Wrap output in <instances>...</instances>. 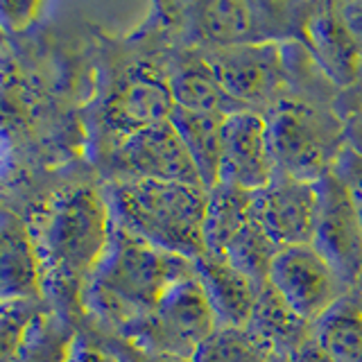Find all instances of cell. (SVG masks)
Segmentation results:
<instances>
[{"label": "cell", "mask_w": 362, "mask_h": 362, "mask_svg": "<svg viewBox=\"0 0 362 362\" xmlns=\"http://www.w3.org/2000/svg\"><path fill=\"white\" fill-rule=\"evenodd\" d=\"M272 351L247 326H218L204 339L192 362H265Z\"/></svg>", "instance_id": "cb8c5ba5"}, {"label": "cell", "mask_w": 362, "mask_h": 362, "mask_svg": "<svg viewBox=\"0 0 362 362\" xmlns=\"http://www.w3.org/2000/svg\"><path fill=\"white\" fill-rule=\"evenodd\" d=\"M75 339L71 320L45 303L30 324L14 362H68Z\"/></svg>", "instance_id": "7402d4cb"}, {"label": "cell", "mask_w": 362, "mask_h": 362, "mask_svg": "<svg viewBox=\"0 0 362 362\" xmlns=\"http://www.w3.org/2000/svg\"><path fill=\"white\" fill-rule=\"evenodd\" d=\"M224 118L220 113H202V111H186L177 109L170 116L181 141L197 168L202 186L211 190L218 186L220 177V161H222V129Z\"/></svg>", "instance_id": "d6986e66"}, {"label": "cell", "mask_w": 362, "mask_h": 362, "mask_svg": "<svg viewBox=\"0 0 362 362\" xmlns=\"http://www.w3.org/2000/svg\"><path fill=\"white\" fill-rule=\"evenodd\" d=\"M197 281L206 294L218 326H247L258 299V290L252 279L238 272L222 256L202 254L195 260Z\"/></svg>", "instance_id": "2e32d148"}, {"label": "cell", "mask_w": 362, "mask_h": 362, "mask_svg": "<svg viewBox=\"0 0 362 362\" xmlns=\"http://www.w3.org/2000/svg\"><path fill=\"white\" fill-rule=\"evenodd\" d=\"M39 9L37 3H0V30H23L37 18Z\"/></svg>", "instance_id": "4316f807"}, {"label": "cell", "mask_w": 362, "mask_h": 362, "mask_svg": "<svg viewBox=\"0 0 362 362\" xmlns=\"http://www.w3.org/2000/svg\"><path fill=\"white\" fill-rule=\"evenodd\" d=\"M105 197L113 222L163 252L197 260L206 254L209 190L170 181H111Z\"/></svg>", "instance_id": "3957f363"}, {"label": "cell", "mask_w": 362, "mask_h": 362, "mask_svg": "<svg viewBox=\"0 0 362 362\" xmlns=\"http://www.w3.org/2000/svg\"><path fill=\"white\" fill-rule=\"evenodd\" d=\"M265 362H294L292 354H272Z\"/></svg>", "instance_id": "1f68e13d"}, {"label": "cell", "mask_w": 362, "mask_h": 362, "mask_svg": "<svg viewBox=\"0 0 362 362\" xmlns=\"http://www.w3.org/2000/svg\"><path fill=\"white\" fill-rule=\"evenodd\" d=\"M279 252L281 249L272 243L263 226L256 222V218H252L226 243L220 256L238 272H243L247 279H252L256 286H265Z\"/></svg>", "instance_id": "603a6c76"}, {"label": "cell", "mask_w": 362, "mask_h": 362, "mask_svg": "<svg viewBox=\"0 0 362 362\" xmlns=\"http://www.w3.org/2000/svg\"><path fill=\"white\" fill-rule=\"evenodd\" d=\"M45 301H9L0 303V362H14L34 317Z\"/></svg>", "instance_id": "d4e9b609"}, {"label": "cell", "mask_w": 362, "mask_h": 362, "mask_svg": "<svg viewBox=\"0 0 362 362\" xmlns=\"http://www.w3.org/2000/svg\"><path fill=\"white\" fill-rule=\"evenodd\" d=\"M247 328L274 351V354H297L313 337V324L294 313L269 281L258 290L254 313Z\"/></svg>", "instance_id": "ac0fdd59"}, {"label": "cell", "mask_w": 362, "mask_h": 362, "mask_svg": "<svg viewBox=\"0 0 362 362\" xmlns=\"http://www.w3.org/2000/svg\"><path fill=\"white\" fill-rule=\"evenodd\" d=\"M310 245L349 290L362 283V220L344 179L335 170L317 181V215Z\"/></svg>", "instance_id": "8992f818"}, {"label": "cell", "mask_w": 362, "mask_h": 362, "mask_svg": "<svg viewBox=\"0 0 362 362\" xmlns=\"http://www.w3.org/2000/svg\"><path fill=\"white\" fill-rule=\"evenodd\" d=\"M175 100L168 77L147 66H136L124 73L102 105V129L109 147L158 122L170 120Z\"/></svg>", "instance_id": "30bf717a"}, {"label": "cell", "mask_w": 362, "mask_h": 362, "mask_svg": "<svg viewBox=\"0 0 362 362\" xmlns=\"http://www.w3.org/2000/svg\"><path fill=\"white\" fill-rule=\"evenodd\" d=\"M195 276V260L163 252L113 222L107 252L82 292V310L120 337Z\"/></svg>", "instance_id": "7a4b0ae2"}, {"label": "cell", "mask_w": 362, "mask_h": 362, "mask_svg": "<svg viewBox=\"0 0 362 362\" xmlns=\"http://www.w3.org/2000/svg\"><path fill=\"white\" fill-rule=\"evenodd\" d=\"M30 231L39 256L43 301L68 320L73 310H82V292L109 247V202L90 186L59 190L34 215Z\"/></svg>", "instance_id": "6da1fadb"}, {"label": "cell", "mask_w": 362, "mask_h": 362, "mask_svg": "<svg viewBox=\"0 0 362 362\" xmlns=\"http://www.w3.org/2000/svg\"><path fill=\"white\" fill-rule=\"evenodd\" d=\"M9 301H43L41 267L30 226L0 213V303Z\"/></svg>", "instance_id": "9a60e30c"}, {"label": "cell", "mask_w": 362, "mask_h": 362, "mask_svg": "<svg viewBox=\"0 0 362 362\" xmlns=\"http://www.w3.org/2000/svg\"><path fill=\"white\" fill-rule=\"evenodd\" d=\"M215 328L218 320L195 276L170 290L168 297L145 320L127 328L120 339L147 356L192 362Z\"/></svg>", "instance_id": "5b68a950"}, {"label": "cell", "mask_w": 362, "mask_h": 362, "mask_svg": "<svg viewBox=\"0 0 362 362\" xmlns=\"http://www.w3.org/2000/svg\"><path fill=\"white\" fill-rule=\"evenodd\" d=\"M265 120L276 173L283 177L315 184L346 150L342 120L310 102L279 100Z\"/></svg>", "instance_id": "277c9868"}, {"label": "cell", "mask_w": 362, "mask_h": 362, "mask_svg": "<svg viewBox=\"0 0 362 362\" xmlns=\"http://www.w3.org/2000/svg\"><path fill=\"white\" fill-rule=\"evenodd\" d=\"M184 25L192 39L211 45V50L231 48L243 43H263L272 41L269 14L272 5H249L218 0V3H197L186 5Z\"/></svg>", "instance_id": "4fadbf2b"}, {"label": "cell", "mask_w": 362, "mask_h": 362, "mask_svg": "<svg viewBox=\"0 0 362 362\" xmlns=\"http://www.w3.org/2000/svg\"><path fill=\"white\" fill-rule=\"evenodd\" d=\"M303 39L326 77L342 86H354L362 75V48L344 25L337 5H313L303 18Z\"/></svg>", "instance_id": "5bb4252c"}, {"label": "cell", "mask_w": 362, "mask_h": 362, "mask_svg": "<svg viewBox=\"0 0 362 362\" xmlns=\"http://www.w3.org/2000/svg\"><path fill=\"white\" fill-rule=\"evenodd\" d=\"M358 290H362V283H360V288H358Z\"/></svg>", "instance_id": "d6a6232c"}, {"label": "cell", "mask_w": 362, "mask_h": 362, "mask_svg": "<svg viewBox=\"0 0 362 362\" xmlns=\"http://www.w3.org/2000/svg\"><path fill=\"white\" fill-rule=\"evenodd\" d=\"M344 98L349 100V109L362 113V75L354 86L344 90Z\"/></svg>", "instance_id": "4dcf8cb0"}, {"label": "cell", "mask_w": 362, "mask_h": 362, "mask_svg": "<svg viewBox=\"0 0 362 362\" xmlns=\"http://www.w3.org/2000/svg\"><path fill=\"white\" fill-rule=\"evenodd\" d=\"M254 218V192L218 184L209 190L204 243L206 254L220 256L226 243Z\"/></svg>", "instance_id": "44dd1931"}, {"label": "cell", "mask_w": 362, "mask_h": 362, "mask_svg": "<svg viewBox=\"0 0 362 362\" xmlns=\"http://www.w3.org/2000/svg\"><path fill=\"white\" fill-rule=\"evenodd\" d=\"M294 362H333L331 356L315 342V337H310L297 354H294Z\"/></svg>", "instance_id": "f546056e"}, {"label": "cell", "mask_w": 362, "mask_h": 362, "mask_svg": "<svg viewBox=\"0 0 362 362\" xmlns=\"http://www.w3.org/2000/svg\"><path fill=\"white\" fill-rule=\"evenodd\" d=\"M220 84L238 107H252L274 100L286 86L288 64L276 41L243 43L231 48H218L206 54Z\"/></svg>", "instance_id": "9c48e42d"}, {"label": "cell", "mask_w": 362, "mask_h": 362, "mask_svg": "<svg viewBox=\"0 0 362 362\" xmlns=\"http://www.w3.org/2000/svg\"><path fill=\"white\" fill-rule=\"evenodd\" d=\"M168 84L177 109L220 113V116H231L235 111H245L226 95L224 86L220 84L206 57L181 59L173 68V73L168 75Z\"/></svg>", "instance_id": "e0dca14e"}, {"label": "cell", "mask_w": 362, "mask_h": 362, "mask_svg": "<svg viewBox=\"0 0 362 362\" xmlns=\"http://www.w3.org/2000/svg\"><path fill=\"white\" fill-rule=\"evenodd\" d=\"M313 337L333 362H362V303L358 292L351 290L317 320Z\"/></svg>", "instance_id": "ffe728a7"}, {"label": "cell", "mask_w": 362, "mask_h": 362, "mask_svg": "<svg viewBox=\"0 0 362 362\" xmlns=\"http://www.w3.org/2000/svg\"><path fill=\"white\" fill-rule=\"evenodd\" d=\"M339 16H342L344 25L351 30L354 39L358 41V45L362 48V3H344L337 5Z\"/></svg>", "instance_id": "f1b7e54d"}, {"label": "cell", "mask_w": 362, "mask_h": 362, "mask_svg": "<svg viewBox=\"0 0 362 362\" xmlns=\"http://www.w3.org/2000/svg\"><path fill=\"white\" fill-rule=\"evenodd\" d=\"M269 286L308 324L322 320L351 292L313 245L281 249L269 272Z\"/></svg>", "instance_id": "ba28073f"}, {"label": "cell", "mask_w": 362, "mask_h": 362, "mask_svg": "<svg viewBox=\"0 0 362 362\" xmlns=\"http://www.w3.org/2000/svg\"><path fill=\"white\" fill-rule=\"evenodd\" d=\"M333 170L349 186L351 195H354V202H356V209L360 213V220H362V154H358L354 150H344L342 156L337 158Z\"/></svg>", "instance_id": "484cf974"}, {"label": "cell", "mask_w": 362, "mask_h": 362, "mask_svg": "<svg viewBox=\"0 0 362 362\" xmlns=\"http://www.w3.org/2000/svg\"><path fill=\"white\" fill-rule=\"evenodd\" d=\"M68 362H120V358L107 344H95L88 337L77 335Z\"/></svg>", "instance_id": "83f0119b"}, {"label": "cell", "mask_w": 362, "mask_h": 362, "mask_svg": "<svg viewBox=\"0 0 362 362\" xmlns=\"http://www.w3.org/2000/svg\"><path fill=\"white\" fill-rule=\"evenodd\" d=\"M317 215V181L276 175L254 192V218L279 249L310 245Z\"/></svg>", "instance_id": "7c38bea8"}, {"label": "cell", "mask_w": 362, "mask_h": 362, "mask_svg": "<svg viewBox=\"0 0 362 362\" xmlns=\"http://www.w3.org/2000/svg\"><path fill=\"white\" fill-rule=\"evenodd\" d=\"M267 120L258 111H235L224 118L218 184L258 192L276 177Z\"/></svg>", "instance_id": "8fae6325"}, {"label": "cell", "mask_w": 362, "mask_h": 362, "mask_svg": "<svg viewBox=\"0 0 362 362\" xmlns=\"http://www.w3.org/2000/svg\"><path fill=\"white\" fill-rule=\"evenodd\" d=\"M107 161L113 181H170L202 186L197 168L170 120L111 145Z\"/></svg>", "instance_id": "52a82bcc"}]
</instances>
